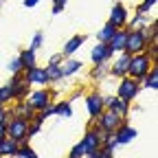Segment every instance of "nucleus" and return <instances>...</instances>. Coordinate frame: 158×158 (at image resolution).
Wrapping results in <instances>:
<instances>
[{"label":"nucleus","mask_w":158,"mask_h":158,"mask_svg":"<svg viewBox=\"0 0 158 158\" xmlns=\"http://www.w3.org/2000/svg\"><path fill=\"white\" fill-rule=\"evenodd\" d=\"M59 70H62V79H66V77H70V75H75V73L81 70V62H79V59H73V57L62 59Z\"/></svg>","instance_id":"obj_17"},{"label":"nucleus","mask_w":158,"mask_h":158,"mask_svg":"<svg viewBox=\"0 0 158 158\" xmlns=\"http://www.w3.org/2000/svg\"><path fill=\"white\" fill-rule=\"evenodd\" d=\"M114 31H116V27H114V24H110V22H106L101 29H99L97 40H99V42H110V37L114 35Z\"/></svg>","instance_id":"obj_24"},{"label":"nucleus","mask_w":158,"mask_h":158,"mask_svg":"<svg viewBox=\"0 0 158 158\" xmlns=\"http://www.w3.org/2000/svg\"><path fill=\"white\" fill-rule=\"evenodd\" d=\"M156 62L147 55V53H136V55H130V66H127V75L136 81H141V79L149 73V68L154 66Z\"/></svg>","instance_id":"obj_1"},{"label":"nucleus","mask_w":158,"mask_h":158,"mask_svg":"<svg viewBox=\"0 0 158 158\" xmlns=\"http://www.w3.org/2000/svg\"><path fill=\"white\" fill-rule=\"evenodd\" d=\"M24 77H27L29 84H37V86L51 84V81H48V75H46V68H40V66H33V68L24 70Z\"/></svg>","instance_id":"obj_15"},{"label":"nucleus","mask_w":158,"mask_h":158,"mask_svg":"<svg viewBox=\"0 0 158 158\" xmlns=\"http://www.w3.org/2000/svg\"><path fill=\"white\" fill-rule=\"evenodd\" d=\"M123 123V116H118V114H114L112 110H103L101 114H99L94 121H92V125H97L99 130H103V132H114L118 125Z\"/></svg>","instance_id":"obj_6"},{"label":"nucleus","mask_w":158,"mask_h":158,"mask_svg":"<svg viewBox=\"0 0 158 158\" xmlns=\"http://www.w3.org/2000/svg\"><path fill=\"white\" fill-rule=\"evenodd\" d=\"M156 2H158V0H143V2L136 7V13H141V15H147V13H149V11L156 7Z\"/></svg>","instance_id":"obj_29"},{"label":"nucleus","mask_w":158,"mask_h":158,"mask_svg":"<svg viewBox=\"0 0 158 158\" xmlns=\"http://www.w3.org/2000/svg\"><path fill=\"white\" fill-rule=\"evenodd\" d=\"M24 101L35 110V112H40L42 108H46L48 103H51V92L46 90V88H42V90H35V92H29L27 94V99Z\"/></svg>","instance_id":"obj_8"},{"label":"nucleus","mask_w":158,"mask_h":158,"mask_svg":"<svg viewBox=\"0 0 158 158\" xmlns=\"http://www.w3.org/2000/svg\"><path fill=\"white\" fill-rule=\"evenodd\" d=\"M86 106H88V114H90L92 121L106 110V108H103V97L99 94V92H90V94L86 97Z\"/></svg>","instance_id":"obj_13"},{"label":"nucleus","mask_w":158,"mask_h":158,"mask_svg":"<svg viewBox=\"0 0 158 158\" xmlns=\"http://www.w3.org/2000/svg\"><path fill=\"white\" fill-rule=\"evenodd\" d=\"M64 7H66V5H59V2H53V15H59V13L64 11Z\"/></svg>","instance_id":"obj_37"},{"label":"nucleus","mask_w":158,"mask_h":158,"mask_svg":"<svg viewBox=\"0 0 158 158\" xmlns=\"http://www.w3.org/2000/svg\"><path fill=\"white\" fill-rule=\"evenodd\" d=\"M9 101H13V97H11V88H9V86H0V103L7 106Z\"/></svg>","instance_id":"obj_31"},{"label":"nucleus","mask_w":158,"mask_h":158,"mask_svg":"<svg viewBox=\"0 0 158 158\" xmlns=\"http://www.w3.org/2000/svg\"><path fill=\"white\" fill-rule=\"evenodd\" d=\"M127 66H130V53H118V57L114 59V64L110 66V75L112 77H116V79H121V77H125L127 75Z\"/></svg>","instance_id":"obj_11"},{"label":"nucleus","mask_w":158,"mask_h":158,"mask_svg":"<svg viewBox=\"0 0 158 158\" xmlns=\"http://www.w3.org/2000/svg\"><path fill=\"white\" fill-rule=\"evenodd\" d=\"M114 149H116L114 145H101L99 149L86 154V158H112V156H114Z\"/></svg>","instance_id":"obj_22"},{"label":"nucleus","mask_w":158,"mask_h":158,"mask_svg":"<svg viewBox=\"0 0 158 158\" xmlns=\"http://www.w3.org/2000/svg\"><path fill=\"white\" fill-rule=\"evenodd\" d=\"M143 79H145L143 86H145L147 90H152V92H156V90H158V68H156V64L149 68V73H147Z\"/></svg>","instance_id":"obj_21"},{"label":"nucleus","mask_w":158,"mask_h":158,"mask_svg":"<svg viewBox=\"0 0 158 158\" xmlns=\"http://www.w3.org/2000/svg\"><path fill=\"white\" fill-rule=\"evenodd\" d=\"M7 68H9V73L11 75H15V73H22L24 68H22V62H20V57H13L11 62L7 64Z\"/></svg>","instance_id":"obj_32"},{"label":"nucleus","mask_w":158,"mask_h":158,"mask_svg":"<svg viewBox=\"0 0 158 158\" xmlns=\"http://www.w3.org/2000/svg\"><path fill=\"white\" fill-rule=\"evenodd\" d=\"M18 57H20V62H22V68H24V70H29V68L37 66V64H35V51H31V48L22 51Z\"/></svg>","instance_id":"obj_23"},{"label":"nucleus","mask_w":158,"mask_h":158,"mask_svg":"<svg viewBox=\"0 0 158 158\" xmlns=\"http://www.w3.org/2000/svg\"><path fill=\"white\" fill-rule=\"evenodd\" d=\"M46 75H48V81H59L62 79V70H59V64H48L46 66Z\"/></svg>","instance_id":"obj_28"},{"label":"nucleus","mask_w":158,"mask_h":158,"mask_svg":"<svg viewBox=\"0 0 158 158\" xmlns=\"http://www.w3.org/2000/svg\"><path fill=\"white\" fill-rule=\"evenodd\" d=\"M136 136H138V132H136L132 125H125V123H121V125L114 130V141H116V145H127V143L134 141Z\"/></svg>","instance_id":"obj_12"},{"label":"nucleus","mask_w":158,"mask_h":158,"mask_svg":"<svg viewBox=\"0 0 158 158\" xmlns=\"http://www.w3.org/2000/svg\"><path fill=\"white\" fill-rule=\"evenodd\" d=\"M81 145H84L86 154H90V152H94V149L101 147V136H99L97 125H90V127L86 130V134H84V138H81Z\"/></svg>","instance_id":"obj_10"},{"label":"nucleus","mask_w":158,"mask_h":158,"mask_svg":"<svg viewBox=\"0 0 158 158\" xmlns=\"http://www.w3.org/2000/svg\"><path fill=\"white\" fill-rule=\"evenodd\" d=\"M7 136L15 143H29V121L20 116H11L7 121Z\"/></svg>","instance_id":"obj_2"},{"label":"nucleus","mask_w":158,"mask_h":158,"mask_svg":"<svg viewBox=\"0 0 158 158\" xmlns=\"http://www.w3.org/2000/svg\"><path fill=\"white\" fill-rule=\"evenodd\" d=\"M108 22L114 24L116 29H125V27H127V22H130V13H127V9H125L123 2H116V5L112 7V11H110V20H108Z\"/></svg>","instance_id":"obj_9"},{"label":"nucleus","mask_w":158,"mask_h":158,"mask_svg":"<svg viewBox=\"0 0 158 158\" xmlns=\"http://www.w3.org/2000/svg\"><path fill=\"white\" fill-rule=\"evenodd\" d=\"M103 108H108V110H112L114 114H118V116H127V110H130V103H125V101H121L118 97H103Z\"/></svg>","instance_id":"obj_14"},{"label":"nucleus","mask_w":158,"mask_h":158,"mask_svg":"<svg viewBox=\"0 0 158 158\" xmlns=\"http://www.w3.org/2000/svg\"><path fill=\"white\" fill-rule=\"evenodd\" d=\"M33 114H35V110L27 101H15V106L11 110V116H20V118H27V121H31Z\"/></svg>","instance_id":"obj_19"},{"label":"nucleus","mask_w":158,"mask_h":158,"mask_svg":"<svg viewBox=\"0 0 158 158\" xmlns=\"http://www.w3.org/2000/svg\"><path fill=\"white\" fill-rule=\"evenodd\" d=\"M7 136V123H0V141Z\"/></svg>","instance_id":"obj_39"},{"label":"nucleus","mask_w":158,"mask_h":158,"mask_svg":"<svg viewBox=\"0 0 158 158\" xmlns=\"http://www.w3.org/2000/svg\"><path fill=\"white\" fill-rule=\"evenodd\" d=\"M55 114L64 116V118L73 116V108H70V101H59V103H55Z\"/></svg>","instance_id":"obj_26"},{"label":"nucleus","mask_w":158,"mask_h":158,"mask_svg":"<svg viewBox=\"0 0 158 158\" xmlns=\"http://www.w3.org/2000/svg\"><path fill=\"white\" fill-rule=\"evenodd\" d=\"M9 116H11V110H7V106L0 103V123H7Z\"/></svg>","instance_id":"obj_35"},{"label":"nucleus","mask_w":158,"mask_h":158,"mask_svg":"<svg viewBox=\"0 0 158 158\" xmlns=\"http://www.w3.org/2000/svg\"><path fill=\"white\" fill-rule=\"evenodd\" d=\"M62 59H64V55H62V53H55V55H51L48 64H62Z\"/></svg>","instance_id":"obj_36"},{"label":"nucleus","mask_w":158,"mask_h":158,"mask_svg":"<svg viewBox=\"0 0 158 158\" xmlns=\"http://www.w3.org/2000/svg\"><path fill=\"white\" fill-rule=\"evenodd\" d=\"M106 73H108L106 64H99V66H94V68H92V75H90V77L99 81V79H103V77H106Z\"/></svg>","instance_id":"obj_34"},{"label":"nucleus","mask_w":158,"mask_h":158,"mask_svg":"<svg viewBox=\"0 0 158 158\" xmlns=\"http://www.w3.org/2000/svg\"><path fill=\"white\" fill-rule=\"evenodd\" d=\"M37 2H40V0H24V9H33V7H37Z\"/></svg>","instance_id":"obj_38"},{"label":"nucleus","mask_w":158,"mask_h":158,"mask_svg":"<svg viewBox=\"0 0 158 158\" xmlns=\"http://www.w3.org/2000/svg\"><path fill=\"white\" fill-rule=\"evenodd\" d=\"M147 44L149 40L147 35L138 29V31H127V40H125V53L130 55H136V53H145L147 51Z\"/></svg>","instance_id":"obj_3"},{"label":"nucleus","mask_w":158,"mask_h":158,"mask_svg":"<svg viewBox=\"0 0 158 158\" xmlns=\"http://www.w3.org/2000/svg\"><path fill=\"white\" fill-rule=\"evenodd\" d=\"M40 46H44V31H37L35 35H33V40H31V51H37Z\"/></svg>","instance_id":"obj_30"},{"label":"nucleus","mask_w":158,"mask_h":158,"mask_svg":"<svg viewBox=\"0 0 158 158\" xmlns=\"http://www.w3.org/2000/svg\"><path fill=\"white\" fill-rule=\"evenodd\" d=\"M130 27H125L127 31H138V29H143L145 24H147V18L145 15H141V13H136L134 18H132V22H127Z\"/></svg>","instance_id":"obj_25"},{"label":"nucleus","mask_w":158,"mask_h":158,"mask_svg":"<svg viewBox=\"0 0 158 158\" xmlns=\"http://www.w3.org/2000/svg\"><path fill=\"white\" fill-rule=\"evenodd\" d=\"M68 158H86V149H84V145H81V141H79L73 149H70V154H68Z\"/></svg>","instance_id":"obj_33"},{"label":"nucleus","mask_w":158,"mask_h":158,"mask_svg":"<svg viewBox=\"0 0 158 158\" xmlns=\"http://www.w3.org/2000/svg\"><path fill=\"white\" fill-rule=\"evenodd\" d=\"M112 57H114V53H112V48L108 46V42H99V44H94L92 51H90V59H92L94 66H99V64H108Z\"/></svg>","instance_id":"obj_7"},{"label":"nucleus","mask_w":158,"mask_h":158,"mask_svg":"<svg viewBox=\"0 0 158 158\" xmlns=\"http://www.w3.org/2000/svg\"><path fill=\"white\" fill-rule=\"evenodd\" d=\"M18 147H20V143H15L13 138L5 136L2 141H0V158H13L18 154Z\"/></svg>","instance_id":"obj_18"},{"label":"nucleus","mask_w":158,"mask_h":158,"mask_svg":"<svg viewBox=\"0 0 158 158\" xmlns=\"http://www.w3.org/2000/svg\"><path fill=\"white\" fill-rule=\"evenodd\" d=\"M7 86L11 88V97H13V101H24L27 94H29V88H31V84L27 81V77H24V70H22V73H15Z\"/></svg>","instance_id":"obj_5"},{"label":"nucleus","mask_w":158,"mask_h":158,"mask_svg":"<svg viewBox=\"0 0 158 158\" xmlns=\"http://www.w3.org/2000/svg\"><path fill=\"white\" fill-rule=\"evenodd\" d=\"M136 94H138V81L132 79L130 75L121 77L118 88H116V97L121 99V101H125V103H132L134 99H136Z\"/></svg>","instance_id":"obj_4"},{"label":"nucleus","mask_w":158,"mask_h":158,"mask_svg":"<svg viewBox=\"0 0 158 158\" xmlns=\"http://www.w3.org/2000/svg\"><path fill=\"white\" fill-rule=\"evenodd\" d=\"M53 2H59V5H66V0H53Z\"/></svg>","instance_id":"obj_40"},{"label":"nucleus","mask_w":158,"mask_h":158,"mask_svg":"<svg viewBox=\"0 0 158 158\" xmlns=\"http://www.w3.org/2000/svg\"><path fill=\"white\" fill-rule=\"evenodd\" d=\"M125 40H127V29H116L114 35L110 37L108 46L112 48V53H123L125 51Z\"/></svg>","instance_id":"obj_16"},{"label":"nucleus","mask_w":158,"mask_h":158,"mask_svg":"<svg viewBox=\"0 0 158 158\" xmlns=\"http://www.w3.org/2000/svg\"><path fill=\"white\" fill-rule=\"evenodd\" d=\"M84 42H86V35H75V37H70L68 42L64 44V48H62V55H64V57H70L73 53H77L79 48H81Z\"/></svg>","instance_id":"obj_20"},{"label":"nucleus","mask_w":158,"mask_h":158,"mask_svg":"<svg viewBox=\"0 0 158 158\" xmlns=\"http://www.w3.org/2000/svg\"><path fill=\"white\" fill-rule=\"evenodd\" d=\"M18 158H37V154L33 152V147L29 145V143H20V147H18V154H15Z\"/></svg>","instance_id":"obj_27"}]
</instances>
